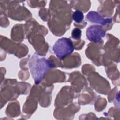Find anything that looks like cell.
<instances>
[{"mask_svg": "<svg viewBox=\"0 0 120 120\" xmlns=\"http://www.w3.org/2000/svg\"><path fill=\"white\" fill-rule=\"evenodd\" d=\"M86 18L90 22L100 24L102 25H105L110 23L112 21V18H104L98 12L95 11H90L87 15Z\"/></svg>", "mask_w": 120, "mask_h": 120, "instance_id": "cell-4", "label": "cell"}, {"mask_svg": "<svg viewBox=\"0 0 120 120\" xmlns=\"http://www.w3.org/2000/svg\"><path fill=\"white\" fill-rule=\"evenodd\" d=\"M53 63L47 59L40 57L36 53L29 62L30 72L36 84H39L45 74L53 67Z\"/></svg>", "mask_w": 120, "mask_h": 120, "instance_id": "cell-1", "label": "cell"}, {"mask_svg": "<svg viewBox=\"0 0 120 120\" xmlns=\"http://www.w3.org/2000/svg\"><path fill=\"white\" fill-rule=\"evenodd\" d=\"M52 49L57 57L60 60H63L72 53L74 47L73 42L70 38H62L55 43Z\"/></svg>", "mask_w": 120, "mask_h": 120, "instance_id": "cell-2", "label": "cell"}, {"mask_svg": "<svg viewBox=\"0 0 120 120\" xmlns=\"http://www.w3.org/2000/svg\"><path fill=\"white\" fill-rule=\"evenodd\" d=\"M72 18L75 22L78 23H82L84 19L83 13L80 10H76L73 13Z\"/></svg>", "mask_w": 120, "mask_h": 120, "instance_id": "cell-5", "label": "cell"}, {"mask_svg": "<svg viewBox=\"0 0 120 120\" xmlns=\"http://www.w3.org/2000/svg\"><path fill=\"white\" fill-rule=\"evenodd\" d=\"M81 30L80 29L75 28L73 29L72 32V37L75 40L79 39L81 37Z\"/></svg>", "mask_w": 120, "mask_h": 120, "instance_id": "cell-6", "label": "cell"}, {"mask_svg": "<svg viewBox=\"0 0 120 120\" xmlns=\"http://www.w3.org/2000/svg\"><path fill=\"white\" fill-rule=\"evenodd\" d=\"M88 40L95 43H99L105 35V32L101 26L93 25L89 27L86 32Z\"/></svg>", "mask_w": 120, "mask_h": 120, "instance_id": "cell-3", "label": "cell"}]
</instances>
